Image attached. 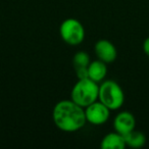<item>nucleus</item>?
I'll return each mask as SVG.
<instances>
[{
	"label": "nucleus",
	"instance_id": "obj_1",
	"mask_svg": "<svg viewBox=\"0 0 149 149\" xmlns=\"http://www.w3.org/2000/svg\"><path fill=\"white\" fill-rule=\"evenodd\" d=\"M52 120L56 128L66 133L77 132L84 128L87 123L85 108L72 99L60 100L54 105L52 110Z\"/></svg>",
	"mask_w": 149,
	"mask_h": 149
},
{
	"label": "nucleus",
	"instance_id": "obj_2",
	"mask_svg": "<svg viewBox=\"0 0 149 149\" xmlns=\"http://www.w3.org/2000/svg\"><path fill=\"white\" fill-rule=\"evenodd\" d=\"M99 84L89 78L78 79L70 92V99L82 107H87L98 100Z\"/></svg>",
	"mask_w": 149,
	"mask_h": 149
},
{
	"label": "nucleus",
	"instance_id": "obj_3",
	"mask_svg": "<svg viewBox=\"0 0 149 149\" xmlns=\"http://www.w3.org/2000/svg\"><path fill=\"white\" fill-rule=\"evenodd\" d=\"M98 100L105 104L110 110H118L125 103L124 90L118 82L113 80H104L99 84Z\"/></svg>",
	"mask_w": 149,
	"mask_h": 149
},
{
	"label": "nucleus",
	"instance_id": "obj_4",
	"mask_svg": "<svg viewBox=\"0 0 149 149\" xmlns=\"http://www.w3.org/2000/svg\"><path fill=\"white\" fill-rule=\"evenodd\" d=\"M59 35L66 44L78 46L83 43L85 39V29L80 21L70 17L60 24Z\"/></svg>",
	"mask_w": 149,
	"mask_h": 149
},
{
	"label": "nucleus",
	"instance_id": "obj_5",
	"mask_svg": "<svg viewBox=\"0 0 149 149\" xmlns=\"http://www.w3.org/2000/svg\"><path fill=\"white\" fill-rule=\"evenodd\" d=\"M110 111L111 110L105 104L99 100H96L95 102L85 107L86 120L93 126H101L109 120Z\"/></svg>",
	"mask_w": 149,
	"mask_h": 149
},
{
	"label": "nucleus",
	"instance_id": "obj_6",
	"mask_svg": "<svg viewBox=\"0 0 149 149\" xmlns=\"http://www.w3.org/2000/svg\"><path fill=\"white\" fill-rule=\"evenodd\" d=\"M94 52L98 59L105 63H111L118 57V50L113 43L106 39L98 40L94 45Z\"/></svg>",
	"mask_w": 149,
	"mask_h": 149
},
{
	"label": "nucleus",
	"instance_id": "obj_7",
	"mask_svg": "<svg viewBox=\"0 0 149 149\" xmlns=\"http://www.w3.org/2000/svg\"><path fill=\"white\" fill-rule=\"evenodd\" d=\"M135 127H136V118L134 114L131 113L130 111L118 112L113 120L114 131L122 134L123 136L135 130Z\"/></svg>",
	"mask_w": 149,
	"mask_h": 149
},
{
	"label": "nucleus",
	"instance_id": "obj_8",
	"mask_svg": "<svg viewBox=\"0 0 149 149\" xmlns=\"http://www.w3.org/2000/svg\"><path fill=\"white\" fill-rule=\"evenodd\" d=\"M91 62L90 56L87 52L79 51L72 57V65L76 70L78 79L88 78V65Z\"/></svg>",
	"mask_w": 149,
	"mask_h": 149
},
{
	"label": "nucleus",
	"instance_id": "obj_9",
	"mask_svg": "<svg viewBox=\"0 0 149 149\" xmlns=\"http://www.w3.org/2000/svg\"><path fill=\"white\" fill-rule=\"evenodd\" d=\"M107 63L100 59L93 60L88 65V78L96 83H101L107 74Z\"/></svg>",
	"mask_w": 149,
	"mask_h": 149
},
{
	"label": "nucleus",
	"instance_id": "obj_10",
	"mask_svg": "<svg viewBox=\"0 0 149 149\" xmlns=\"http://www.w3.org/2000/svg\"><path fill=\"white\" fill-rule=\"evenodd\" d=\"M126 146L125 137L116 131L106 134L100 143L101 149H124Z\"/></svg>",
	"mask_w": 149,
	"mask_h": 149
},
{
	"label": "nucleus",
	"instance_id": "obj_11",
	"mask_svg": "<svg viewBox=\"0 0 149 149\" xmlns=\"http://www.w3.org/2000/svg\"><path fill=\"white\" fill-rule=\"evenodd\" d=\"M124 137L126 145L131 148H141L146 143V136L144 135V133L140 132V131L133 130L132 132L125 135Z\"/></svg>",
	"mask_w": 149,
	"mask_h": 149
},
{
	"label": "nucleus",
	"instance_id": "obj_12",
	"mask_svg": "<svg viewBox=\"0 0 149 149\" xmlns=\"http://www.w3.org/2000/svg\"><path fill=\"white\" fill-rule=\"evenodd\" d=\"M143 51L149 57V37H147L143 42Z\"/></svg>",
	"mask_w": 149,
	"mask_h": 149
}]
</instances>
